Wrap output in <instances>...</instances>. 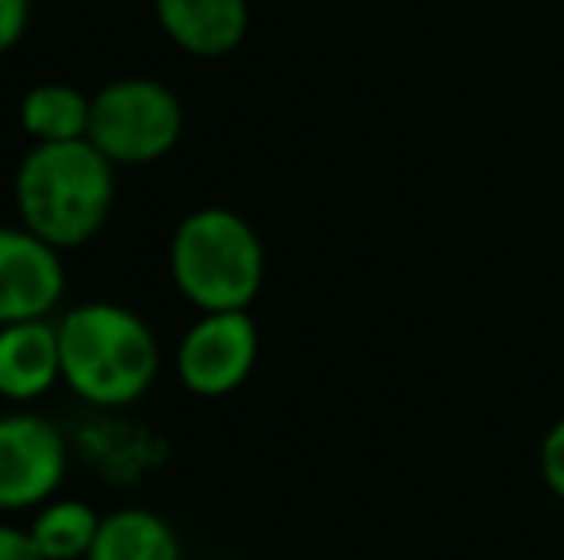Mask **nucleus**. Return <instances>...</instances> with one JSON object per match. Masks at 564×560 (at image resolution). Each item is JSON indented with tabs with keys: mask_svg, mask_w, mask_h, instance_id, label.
<instances>
[{
	"mask_svg": "<svg viewBox=\"0 0 564 560\" xmlns=\"http://www.w3.org/2000/svg\"><path fill=\"white\" fill-rule=\"evenodd\" d=\"M170 273L200 311H246L265 281V250L238 211L200 208L173 231Z\"/></svg>",
	"mask_w": 564,
	"mask_h": 560,
	"instance_id": "obj_3",
	"label": "nucleus"
},
{
	"mask_svg": "<svg viewBox=\"0 0 564 560\" xmlns=\"http://www.w3.org/2000/svg\"><path fill=\"white\" fill-rule=\"evenodd\" d=\"M85 560H181V541L162 515L123 507L100 518L97 541Z\"/></svg>",
	"mask_w": 564,
	"mask_h": 560,
	"instance_id": "obj_10",
	"label": "nucleus"
},
{
	"mask_svg": "<svg viewBox=\"0 0 564 560\" xmlns=\"http://www.w3.org/2000/svg\"><path fill=\"white\" fill-rule=\"evenodd\" d=\"M62 381L58 322L23 319L0 327V396L31 404Z\"/></svg>",
	"mask_w": 564,
	"mask_h": 560,
	"instance_id": "obj_8",
	"label": "nucleus"
},
{
	"mask_svg": "<svg viewBox=\"0 0 564 560\" xmlns=\"http://www.w3.org/2000/svg\"><path fill=\"white\" fill-rule=\"evenodd\" d=\"M62 381L97 407L134 404L158 376V342L147 319L119 304H82L58 319Z\"/></svg>",
	"mask_w": 564,
	"mask_h": 560,
	"instance_id": "obj_2",
	"label": "nucleus"
},
{
	"mask_svg": "<svg viewBox=\"0 0 564 560\" xmlns=\"http://www.w3.org/2000/svg\"><path fill=\"white\" fill-rule=\"evenodd\" d=\"M0 560H43V553L31 541V530L0 523Z\"/></svg>",
	"mask_w": 564,
	"mask_h": 560,
	"instance_id": "obj_15",
	"label": "nucleus"
},
{
	"mask_svg": "<svg viewBox=\"0 0 564 560\" xmlns=\"http://www.w3.org/2000/svg\"><path fill=\"white\" fill-rule=\"evenodd\" d=\"M258 361V327L246 311H204L181 338L177 376L193 396L219 399L246 384Z\"/></svg>",
	"mask_w": 564,
	"mask_h": 560,
	"instance_id": "obj_6",
	"label": "nucleus"
},
{
	"mask_svg": "<svg viewBox=\"0 0 564 560\" xmlns=\"http://www.w3.org/2000/svg\"><path fill=\"white\" fill-rule=\"evenodd\" d=\"M162 31L196 58L230 54L246 39V0H154Z\"/></svg>",
	"mask_w": 564,
	"mask_h": 560,
	"instance_id": "obj_9",
	"label": "nucleus"
},
{
	"mask_svg": "<svg viewBox=\"0 0 564 560\" xmlns=\"http://www.w3.org/2000/svg\"><path fill=\"white\" fill-rule=\"evenodd\" d=\"M66 480V438L31 411L0 415V510H31Z\"/></svg>",
	"mask_w": 564,
	"mask_h": 560,
	"instance_id": "obj_5",
	"label": "nucleus"
},
{
	"mask_svg": "<svg viewBox=\"0 0 564 560\" xmlns=\"http://www.w3.org/2000/svg\"><path fill=\"white\" fill-rule=\"evenodd\" d=\"M116 204V165L89 139L35 142L15 169V211L23 227L74 250L97 239Z\"/></svg>",
	"mask_w": 564,
	"mask_h": 560,
	"instance_id": "obj_1",
	"label": "nucleus"
},
{
	"mask_svg": "<svg viewBox=\"0 0 564 560\" xmlns=\"http://www.w3.org/2000/svg\"><path fill=\"white\" fill-rule=\"evenodd\" d=\"M185 112L173 89L150 77H123L93 97L89 142L112 165H147L181 139Z\"/></svg>",
	"mask_w": 564,
	"mask_h": 560,
	"instance_id": "obj_4",
	"label": "nucleus"
},
{
	"mask_svg": "<svg viewBox=\"0 0 564 560\" xmlns=\"http://www.w3.org/2000/svg\"><path fill=\"white\" fill-rule=\"evenodd\" d=\"M542 476L550 484V492L564 499V419L542 441Z\"/></svg>",
	"mask_w": 564,
	"mask_h": 560,
	"instance_id": "obj_13",
	"label": "nucleus"
},
{
	"mask_svg": "<svg viewBox=\"0 0 564 560\" xmlns=\"http://www.w3.org/2000/svg\"><path fill=\"white\" fill-rule=\"evenodd\" d=\"M66 292V270L51 242L28 227H0V327L46 319Z\"/></svg>",
	"mask_w": 564,
	"mask_h": 560,
	"instance_id": "obj_7",
	"label": "nucleus"
},
{
	"mask_svg": "<svg viewBox=\"0 0 564 560\" xmlns=\"http://www.w3.org/2000/svg\"><path fill=\"white\" fill-rule=\"evenodd\" d=\"M28 15H31V0H0V54L20 43L23 28H28Z\"/></svg>",
	"mask_w": 564,
	"mask_h": 560,
	"instance_id": "obj_14",
	"label": "nucleus"
},
{
	"mask_svg": "<svg viewBox=\"0 0 564 560\" xmlns=\"http://www.w3.org/2000/svg\"><path fill=\"white\" fill-rule=\"evenodd\" d=\"M100 530V515L85 507L82 499H54L43 503L31 523V541L39 546L43 560H82L89 557Z\"/></svg>",
	"mask_w": 564,
	"mask_h": 560,
	"instance_id": "obj_12",
	"label": "nucleus"
},
{
	"mask_svg": "<svg viewBox=\"0 0 564 560\" xmlns=\"http://www.w3.org/2000/svg\"><path fill=\"white\" fill-rule=\"evenodd\" d=\"M93 100L74 85H35L20 105V123L35 142L89 139Z\"/></svg>",
	"mask_w": 564,
	"mask_h": 560,
	"instance_id": "obj_11",
	"label": "nucleus"
}]
</instances>
